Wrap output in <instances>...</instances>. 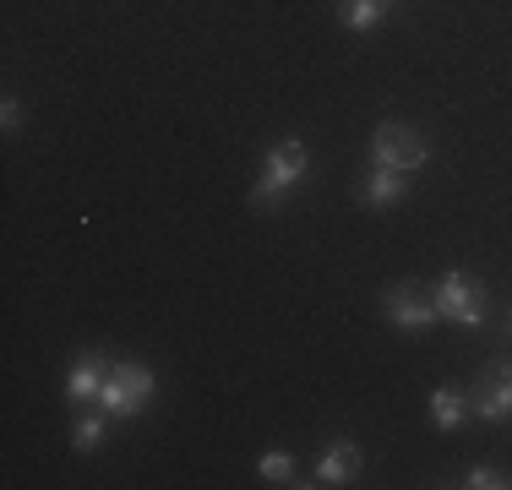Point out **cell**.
Masks as SVG:
<instances>
[{
	"label": "cell",
	"instance_id": "cell-1",
	"mask_svg": "<svg viewBox=\"0 0 512 490\" xmlns=\"http://www.w3.org/2000/svg\"><path fill=\"white\" fill-rule=\"evenodd\" d=\"M306 175H311V147L300 137L273 142V147H267V158H262V180L251 186V207H278V196L295 191Z\"/></svg>",
	"mask_w": 512,
	"mask_h": 490
},
{
	"label": "cell",
	"instance_id": "cell-2",
	"mask_svg": "<svg viewBox=\"0 0 512 490\" xmlns=\"http://www.w3.org/2000/svg\"><path fill=\"white\" fill-rule=\"evenodd\" d=\"M371 158L382 169L414 175V169L431 164V142H425L414 126H404V120H382V126H376V137H371Z\"/></svg>",
	"mask_w": 512,
	"mask_h": 490
},
{
	"label": "cell",
	"instance_id": "cell-3",
	"mask_svg": "<svg viewBox=\"0 0 512 490\" xmlns=\"http://www.w3.org/2000/svg\"><path fill=\"white\" fill-rule=\"evenodd\" d=\"M153 387H158V382H153L148 365L120 360V365H109V382H104V392H99V409H109L115 420H131V414L148 409Z\"/></svg>",
	"mask_w": 512,
	"mask_h": 490
},
{
	"label": "cell",
	"instance_id": "cell-4",
	"mask_svg": "<svg viewBox=\"0 0 512 490\" xmlns=\"http://www.w3.org/2000/svg\"><path fill=\"white\" fill-rule=\"evenodd\" d=\"M431 300H436V311H442L447 322H458V327H480L485 322V284L469 278V273H442L436 289H431Z\"/></svg>",
	"mask_w": 512,
	"mask_h": 490
},
{
	"label": "cell",
	"instance_id": "cell-5",
	"mask_svg": "<svg viewBox=\"0 0 512 490\" xmlns=\"http://www.w3.org/2000/svg\"><path fill=\"white\" fill-rule=\"evenodd\" d=\"M469 414L485 425H502L512 420V365L507 360H491L480 371V382L469 387Z\"/></svg>",
	"mask_w": 512,
	"mask_h": 490
},
{
	"label": "cell",
	"instance_id": "cell-6",
	"mask_svg": "<svg viewBox=\"0 0 512 490\" xmlns=\"http://www.w3.org/2000/svg\"><path fill=\"white\" fill-rule=\"evenodd\" d=\"M382 316L393 327H404V333H425V327H431L442 311H436V300L420 284H398V289L382 294Z\"/></svg>",
	"mask_w": 512,
	"mask_h": 490
},
{
	"label": "cell",
	"instance_id": "cell-7",
	"mask_svg": "<svg viewBox=\"0 0 512 490\" xmlns=\"http://www.w3.org/2000/svg\"><path fill=\"white\" fill-rule=\"evenodd\" d=\"M355 474H360V447L338 436L333 447L316 458V480L311 485H355Z\"/></svg>",
	"mask_w": 512,
	"mask_h": 490
},
{
	"label": "cell",
	"instance_id": "cell-8",
	"mask_svg": "<svg viewBox=\"0 0 512 490\" xmlns=\"http://www.w3.org/2000/svg\"><path fill=\"white\" fill-rule=\"evenodd\" d=\"M104 382H109V365L99 360V354H88V360H77L66 371V398L71 403H99Z\"/></svg>",
	"mask_w": 512,
	"mask_h": 490
},
{
	"label": "cell",
	"instance_id": "cell-9",
	"mask_svg": "<svg viewBox=\"0 0 512 490\" xmlns=\"http://www.w3.org/2000/svg\"><path fill=\"white\" fill-rule=\"evenodd\" d=\"M404 191H409V175H398V169H382V164H376L371 175H365V186H360V196H365L371 207L404 202Z\"/></svg>",
	"mask_w": 512,
	"mask_h": 490
},
{
	"label": "cell",
	"instance_id": "cell-10",
	"mask_svg": "<svg viewBox=\"0 0 512 490\" xmlns=\"http://www.w3.org/2000/svg\"><path fill=\"white\" fill-rule=\"evenodd\" d=\"M387 11H393V0H338V22H344L349 33H371V28H382Z\"/></svg>",
	"mask_w": 512,
	"mask_h": 490
},
{
	"label": "cell",
	"instance_id": "cell-11",
	"mask_svg": "<svg viewBox=\"0 0 512 490\" xmlns=\"http://www.w3.org/2000/svg\"><path fill=\"white\" fill-rule=\"evenodd\" d=\"M463 414H469V392H463V387H436V392H431V420H436V431H458Z\"/></svg>",
	"mask_w": 512,
	"mask_h": 490
},
{
	"label": "cell",
	"instance_id": "cell-12",
	"mask_svg": "<svg viewBox=\"0 0 512 490\" xmlns=\"http://www.w3.org/2000/svg\"><path fill=\"white\" fill-rule=\"evenodd\" d=\"M109 420H115V414H109V409H93V414H82V420L71 425V447H77V452H93V447H99V441H104Z\"/></svg>",
	"mask_w": 512,
	"mask_h": 490
},
{
	"label": "cell",
	"instance_id": "cell-13",
	"mask_svg": "<svg viewBox=\"0 0 512 490\" xmlns=\"http://www.w3.org/2000/svg\"><path fill=\"white\" fill-rule=\"evenodd\" d=\"M256 474H262L267 485H311V480H295V458H289V452H262V458H256Z\"/></svg>",
	"mask_w": 512,
	"mask_h": 490
},
{
	"label": "cell",
	"instance_id": "cell-14",
	"mask_svg": "<svg viewBox=\"0 0 512 490\" xmlns=\"http://www.w3.org/2000/svg\"><path fill=\"white\" fill-rule=\"evenodd\" d=\"M463 485H469V490H502V485H512V474L491 469V463H474V469L463 474Z\"/></svg>",
	"mask_w": 512,
	"mask_h": 490
},
{
	"label": "cell",
	"instance_id": "cell-15",
	"mask_svg": "<svg viewBox=\"0 0 512 490\" xmlns=\"http://www.w3.org/2000/svg\"><path fill=\"white\" fill-rule=\"evenodd\" d=\"M0 126H6V137H17V131H22V104H17V98L0 104Z\"/></svg>",
	"mask_w": 512,
	"mask_h": 490
},
{
	"label": "cell",
	"instance_id": "cell-16",
	"mask_svg": "<svg viewBox=\"0 0 512 490\" xmlns=\"http://www.w3.org/2000/svg\"><path fill=\"white\" fill-rule=\"evenodd\" d=\"M507 333H512V316H507Z\"/></svg>",
	"mask_w": 512,
	"mask_h": 490
},
{
	"label": "cell",
	"instance_id": "cell-17",
	"mask_svg": "<svg viewBox=\"0 0 512 490\" xmlns=\"http://www.w3.org/2000/svg\"><path fill=\"white\" fill-rule=\"evenodd\" d=\"M393 6H398V0H393Z\"/></svg>",
	"mask_w": 512,
	"mask_h": 490
}]
</instances>
